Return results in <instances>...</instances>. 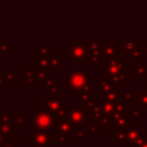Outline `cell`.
<instances>
[{
  "label": "cell",
  "mask_w": 147,
  "mask_h": 147,
  "mask_svg": "<svg viewBox=\"0 0 147 147\" xmlns=\"http://www.w3.org/2000/svg\"><path fill=\"white\" fill-rule=\"evenodd\" d=\"M64 55H69L76 65H85L88 55L87 39H70L69 48L64 51Z\"/></svg>",
  "instance_id": "cell-1"
},
{
  "label": "cell",
  "mask_w": 147,
  "mask_h": 147,
  "mask_svg": "<svg viewBox=\"0 0 147 147\" xmlns=\"http://www.w3.org/2000/svg\"><path fill=\"white\" fill-rule=\"evenodd\" d=\"M92 77L83 70H72L65 77V85L72 91L91 90Z\"/></svg>",
  "instance_id": "cell-2"
},
{
  "label": "cell",
  "mask_w": 147,
  "mask_h": 147,
  "mask_svg": "<svg viewBox=\"0 0 147 147\" xmlns=\"http://www.w3.org/2000/svg\"><path fill=\"white\" fill-rule=\"evenodd\" d=\"M54 127V119L49 113H47L44 108L38 109L33 114V130L47 131Z\"/></svg>",
  "instance_id": "cell-3"
},
{
  "label": "cell",
  "mask_w": 147,
  "mask_h": 147,
  "mask_svg": "<svg viewBox=\"0 0 147 147\" xmlns=\"http://www.w3.org/2000/svg\"><path fill=\"white\" fill-rule=\"evenodd\" d=\"M127 68H129L127 61L122 59V57L107 61L106 64L101 65V77L115 75V74L121 72V71H127Z\"/></svg>",
  "instance_id": "cell-4"
},
{
  "label": "cell",
  "mask_w": 147,
  "mask_h": 147,
  "mask_svg": "<svg viewBox=\"0 0 147 147\" xmlns=\"http://www.w3.org/2000/svg\"><path fill=\"white\" fill-rule=\"evenodd\" d=\"M67 121L69 123H71L74 126H78V125H82L87 122V114L80 106L68 107Z\"/></svg>",
  "instance_id": "cell-5"
},
{
  "label": "cell",
  "mask_w": 147,
  "mask_h": 147,
  "mask_svg": "<svg viewBox=\"0 0 147 147\" xmlns=\"http://www.w3.org/2000/svg\"><path fill=\"white\" fill-rule=\"evenodd\" d=\"M28 141L33 147H48L51 145L49 132L32 130V132L28 134Z\"/></svg>",
  "instance_id": "cell-6"
},
{
  "label": "cell",
  "mask_w": 147,
  "mask_h": 147,
  "mask_svg": "<svg viewBox=\"0 0 147 147\" xmlns=\"http://www.w3.org/2000/svg\"><path fill=\"white\" fill-rule=\"evenodd\" d=\"M65 98L60 95H48L44 98V109L51 115L60 110L64 105Z\"/></svg>",
  "instance_id": "cell-7"
},
{
  "label": "cell",
  "mask_w": 147,
  "mask_h": 147,
  "mask_svg": "<svg viewBox=\"0 0 147 147\" xmlns=\"http://www.w3.org/2000/svg\"><path fill=\"white\" fill-rule=\"evenodd\" d=\"M101 53H102V59L106 62L107 61H110V60H115V59H121L119 47H118V45L115 46L113 44V40L111 39H107L106 40V44H102Z\"/></svg>",
  "instance_id": "cell-8"
},
{
  "label": "cell",
  "mask_w": 147,
  "mask_h": 147,
  "mask_svg": "<svg viewBox=\"0 0 147 147\" xmlns=\"http://www.w3.org/2000/svg\"><path fill=\"white\" fill-rule=\"evenodd\" d=\"M23 78H22V85L24 87L26 86H39V80L36 75V67L33 64L30 65H23Z\"/></svg>",
  "instance_id": "cell-9"
},
{
  "label": "cell",
  "mask_w": 147,
  "mask_h": 147,
  "mask_svg": "<svg viewBox=\"0 0 147 147\" xmlns=\"http://www.w3.org/2000/svg\"><path fill=\"white\" fill-rule=\"evenodd\" d=\"M101 80L108 82V83L115 85L116 87H125V86H127V72L121 71L115 75L105 76V77H101Z\"/></svg>",
  "instance_id": "cell-10"
},
{
  "label": "cell",
  "mask_w": 147,
  "mask_h": 147,
  "mask_svg": "<svg viewBox=\"0 0 147 147\" xmlns=\"http://www.w3.org/2000/svg\"><path fill=\"white\" fill-rule=\"evenodd\" d=\"M126 131V138H127V144L126 145H131L133 144L142 133L144 130L141 127L138 126V123L136 122H131L126 127H124Z\"/></svg>",
  "instance_id": "cell-11"
},
{
  "label": "cell",
  "mask_w": 147,
  "mask_h": 147,
  "mask_svg": "<svg viewBox=\"0 0 147 147\" xmlns=\"http://www.w3.org/2000/svg\"><path fill=\"white\" fill-rule=\"evenodd\" d=\"M138 45H139V42H138L137 39H133V38H126V39H123L122 42L118 45L121 57L124 59V55H126L129 52H131V51H132L133 48H136Z\"/></svg>",
  "instance_id": "cell-12"
},
{
  "label": "cell",
  "mask_w": 147,
  "mask_h": 147,
  "mask_svg": "<svg viewBox=\"0 0 147 147\" xmlns=\"http://www.w3.org/2000/svg\"><path fill=\"white\" fill-rule=\"evenodd\" d=\"M13 123L17 127L28 129V126H29V114L26 111H16V113H13Z\"/></svg>",
  "instance_id": "cell-13"
},
{
  "label": "cell",
  "mask_w": 147,
  "mask_h": 147,
  "mask_svg": "<svg viewBox=\"0 0 147 147\" xmlns=\"http://www.w3.org/2000/svg\"><path fill=\"white\" fill-rule=\"evenodd\" d=\"M54 131L56 132H62V133H68V134H71L75 132V126L69 123L67 119H62V121H57V122H54V127H53Z\"/></svg>",
  "instance_id": "cell-14"
},
{
  "label": "cell",
  "mask_w": 147,
  "mask_h": 147,
  "mask_svg": "<svg viewBox=\"0 0 147 147\" xmlns=\"http://www.w3.org/2000/svg\"><path fill=\"white\" fill-rule=\"evenodd\" d=\"M137 107L142 111L147 113V86H144L141 91L137 92Z\"/></svg>",
  "instance_id": "cell-15"
},
{
  "label": "cell",
  "mask_w": 147,
  "mask_h": 147,
  "mask_svg": "<svg viewBox=\"0 0 147 147\" xmlns=\"http://www.w3.org/2000/svg\"><path fill=\"white\" fill-rule=\"evenodd\" d=\"M65 63V55H53L49 57V71H59Z\"/></svg>",
  "instance_id": "cell-16"
},
{
  "label": "cell",
  "mask_w": 147,
  "mask_h": 147,
  "mask_svg": "<svg viewBox=\"0 0 147 147\" xmlns=\"http://www.w3.org/2000/svg\"><path fill=\"white\" fill-rule=\"evenodd\" d=\"M103 115H105V114H103V110H102L101 102H96V103L94 105V107H93V108L91 109V111H90V121L100 124V122H101Z\"/></svg>",
  "instance_id": "cell-17"
},
{
  "label": "cell",
  "mask_w": 147,
  "mask_h": 147,
  "mask_svg": "<svg viewBox=\"0 0 147 147\" xmlns=\"http://www.w3.org/2000/svg\"><path fill=\"white\" fill-rule=\"evenodd\" d=\"M91 91H98V92H116L117 91V87L108 82H105V80H98L95 86L91 87Z\"/></svg>",
  "instance_id": "cell-18"
},
{
  "label": "cell",
  "mask_w": 147,
  "mask_h": 147,
  "mask_svg": "<svg viewBox=\"0 0 147 147\" xmlns=\"http://www.w3.org/2000/svg\"><path fill=\"white\" fill-rule=\"evenodd\" d=\"M49 140H51V144H69L70 134L54 131L53 133H49Z\"/></svg>",
  "instance_id": "cell-19"
},
{
  "label": "cell",
  "mask_w": 147,
  "mask_h": 147,
  "mask_svg": "<svg viewBox=\"0 0 147 147\" xmlns=\"http://www.w3.org/2000/svg\"><path fill=\"white\" fill-rule=\"evenodd\" d=\"M87 61L90 62L91 65H100L103 61L101 49H88Z\"/></svg>",
  "instance_id": "cell-20"
},
{
  "label": "cell",
  "mask_w": 147,
  "mask_h": 147,
  "mask_svg": "<svg viewBox=\"0 0 147 147\" xmlns=\"http://www.w3.org/2000/svg\"><path fill=\"white\" fill-rule=\"evenodd\" d=\"M33 65L45 71H49V57L36 54L33 55Z\"/></svg>",
  "instance_id": "cell-21"
},
{
  "label": "cell",
  "mask_w": 147,
  "mask_h": 147,
  "mask_svg": "<svg viewBox=\"0 0 147 147\" xmlns=\"http://www.w3.org/2000/svg\"><path fill=\"white\" fill-rule=\"evenodd\" d=\"M131 71H132V76H134L138 82H142L147 75V64H144V65L134 64L132 65Z\"/></svg>",
  "instance_id": "cell-22"
},
{
  "label": "cell",
  "mask_w": 147,
  "mask_h": 147,
  "mask_svg": "<svg viewBox=\"0 0 147 147\" xmlns=\"http://www.w3.org/2000/svg\"><path fill=\"white\" fill-rule=\"evenodd\" d=\"M126 61H141L144 59V52H142V45H138L136 48H133L131 52H129L126 55Z\"/></svg>",
  "instance_id": "cell-23"
},
{
  "label": "cell",
  "mask_w": 147,
  "mask_h": 147,
  "mask_svg": "<svg viewBox=\"0 0 147 147\" xmlns=\"http://www.w3.org/2000/svg\"><path fill=\"white\" fill-rule=\"evenodd\" d=\"M18 127L14 123H7V124H0V131L5 134L6 138L14 137V134L17 133Z\"/></svg>",
  "instance_id": "cell-24"
},
{
  "label": "cell",
  "mask_w": 147,
  "mask_h": 147,
  "mask_svg": "<svg viewBox=\"0 0 147 147\" xmlns=\"http://www.w3.org/2000/svg\"><path fill=\"white\" fill-rule=\"evenodd\" d=\"M117 93H118V99L122 100V101H125L126 103L136 102V100H137V92L122 91V92H117Z\"/></svg>",
  "instance_id": "cell-25"
},
{
  "label": "cell",
  "mask_w": 147,
  "mask_h": 147,
  "mask_svg": "<svg viewBox=\"0 0 147 147\" xmlns=\"http://www.w3.org/2000/svg\"><path fill=\"white\" fill-rule=\"evenodd\" d=\"M44 91L47 92L49 95H59L60 92V82L59 80H54L53 83L48 84V85H44Z\"/></svg>",
  "instance_id": "cell-26"
},
{
  "label": "cell",
  "mask_w": 147,
  "mask_h": 147,
  "mask_svg": "<svg viewBox=\"0 0 147 147\" xmlns=\"http://www.w3.org/2000/svg\"><path fill=\"white\" fill-rule=\"evenodd\" d=\"M118 91L116 92H102L101 93V101L102 102H110V103H115L116 101H118Z\"/></svg>",
  "instance_id": "cell-27"
},
{
  "label": "cell",
  "mask_w": 147,
  "mask_h": 147,
  "mask_svg": "<svg viewBox=\"0 0 147 147\" xmlns=\"http://www.w3.org/2000/svg\"><path fill=\"white\" fill-rule=\"evenodd\" d=\"M91 90H82V91H76L75 92V101L78 103L85 102L90 96H91Z\"/></svg>",
  "instance_id": "cell-28"
},
{
  "label": "cell",
  "mask_w": 147,
  "mask_h": 147,
  "mask_svg": "<svg viewBox=\"0 0 147 147\" xmlns=\"http://www.w3.org/2000/svg\"><path fill=\"white\" fill-rule=\"evenodd\" d=\"M98 101H96V98H94V96H90L85 102H83V103H79V106L86 111V114H87V118H90V111H91V109L94 107V105Z\"/></svg>",
  "instance_id": "cell-29"
},
{
  "label": "cell",
  "mask_w": 147,
  "mask_h": 147,
  "mask_svg": "<svg viewBox=\"0 0 147 147\" xmlns=\"http://www.w3.org/2000/svg\"><path fill=\"white\" fill-rule=\"evenodd\" d=\"M0 75H2L10 83H15L18 80V71L17 70H0Z\"/></svg>",
  "instance_id": "cell-30"
},
{
  "label": "cell",
  "mask_w": 147,
  "mask_h": 147,
  "mask_svg": "<svg viewBox=\"0 0 147 147\" xmlns=\"http://www.w3.org/2000/svg\"><path fill=\"white\" fill-rule=\"evenodd\" d=\"M11 53H13V45H10L7 39H0V55L2 54L11 55Z\"/></svg>",
  "instance_id": "cell-31"
},
{
  "label": "cell",
  "mask_w": 147,
  "mask_h": 147,
  "mask_svg": "<svg viewBox=\"0 0 147 147\" xmlns=\"http://www.w3.org/2000/svg\"><path fill=\"white\" fill-rule=\"evenodd\" d=\"M86 123H87V122H86ZM86 123H84V124H82V125H78V126H75V132H74V133H75V136H76L77 139H84V138L86 137V134L88 133Z\"/></svg>",
  "instance_id": "cell-32"
},
{
  "label": "cell",
  "mask_w": 147,
  "mask_h": 147,
  "mask_svg": "<svg viewBox=\"0 0 147 147\" xmlns=\"http://www.w3.org/2000/svg\"><path fill=\"white\" fill-rule=\"evenodd\" d=\"M114 139H116L117 141L122 142V144H127V138H126V131L125 129H116V132L113 133L111 136Z\"/></svg>",
  "instance_id": "cell-33"
},
{
  "label": "cell",
  "mask_w": 147,
  "mask_h": 147,
  "mask_svg": "<svg viewBox=\"0 0 147 147\" xmlns=\"http://www.w3.org/2000/svg\"><path fill=\"white\" fill-rule=\"evenodd\" d=\"M38 55L51 57V56L55 55V51L53 48L48 47V46H39L38 47Z\"/></svg>",
  "instance_id": "cell-34"
},
{
  "label": "cell",
  "mask_w": 147,
  "mask_h": 147,
  "mask_svg": "<svg viewBox=\"0 0 147 147\" xmlns=\"http://www.w3.org/2000/svg\"><path fill=\"white\" fill-rule=\"evenodd\" d=\"M87 125V131L88 133H101V129H102V125L99 124V123H94V122H88L86 123Z\"/></svg>",
  "instance_id": "cell-35"
},
{
  "label": "cell",
  "mask_w": 147,
  "mask_h": 147,
  "mask_svg": "<svg viewBox=\"0 0 147 147\" xmlns=\"http://www.w3.org/2000/svg\"><path fill=\"white\" fill-rule=\"evenodd\" d=\"M127 103L125 101L118 100L114 103V113H125L127 109Z\"/></svg>",
  "instance_id": "cell-36"
},
{
  "label": "cell",
  "mask_w": 147,
  "mask_h": 147,
  "mask_svg": "<svg viewBox=\"0 0 147 147\" xmlns=\"http://www.w3.org/2000/svg\"><path fill=\"white\" fill-rule=\"evenodd\" d=\"M126 113L131 118H140L142 116V111L136 106V107H127Z\"/></svg>",
  "instance_id": "cell-37"
},
{
  "label": "cell",
  "mask_w": 147,
  "mask_h": 147,
  "mask_svg": "<svg viewBox=\"0 0 147 147\" xmlns=\"http://www.w3.org/2000/svg\"><path fill=\"white\" fill-rule=\"evenodd\" d=\"M13 123V113H0V124Z\"/></svg>",
  "instance_id": "cell-38"
},
{
  "label": "cell",
  "mask_w": 147,
  "mask_h": 147,
  "mask_svg": "<svg viewBox=\"0 0 147 147\" xmlns=\"http://www.w3.org/2000/svg\"><path fill=\"white\" fill-rule=\"evenodd\" d=\"M101 106H102V110L105 115H110L114 111V103L110 102H102L101 101Z\"/></svg>",
  "instance_id": "cell-39"
},
{
  "label": "cell",
  "mask_w": 147,
  "mask_h": 147,
  "mask_svg": "<svg viewBox=\"0 0 147 147\" xmlns=\"http://www.w3.org/2000/svg\"><path fill=\"white\" fill-rule=\"evenodd\" d=\"M36 67V65H34ZM48 71H45V70H42V69H39V68H37L36 67V75H37V78H38V80H39V83H42L45 79H46V77L48 76V74H47Z\"/></svg>",
  "instance_id": "cell-40"
},
{
  "label": "cell",
  "mask_w": 147,
  "mask_h": 147,
  "mask_svg": "<svg viewBox=\"0 0 147 147\" xmlns=\"http://www.w3.org/2000/svg\"><path fill=\"white\" fill-rule=\"evenodd\" d=\"M17 139L14 138V137H10V138H6V141L3 142L2 147H17Z\"/></svg>",
  "instance_id": "cell-41"
},
{
  "label": "cell",
  "mask_w": 147,
  "mask_h": 147,
  "mask_svg": "<svg viewBox=\"0 0 147 147\" xmlns=\"http://www.w3.org/2000/svg\"><path fill=\"white\" fill-rule=\"evenodd\" d=\"M11 85H13V83H10L2 75H0V87H10Z\"/></svg>",
  "instance_id": "cell-42"
},
{
  "label": "cell",
  "mask_w": 147,
  "mask_h": 147,
  "mask_svg": "<svg viewBox=\"0 0 147 147\" xmlns=\"http://www.w3.org/2000/svg\"><path fill=\"white\" fill-rule=\"evenodd\" d=\"M54 80H55V77H53V76H49V75H48V76L46 77V79H45L42 83H44V85H48V84L53 83Z\"/></svg>",
  "instance_id": "cell-43"
},
{
  "label": "cell",
  "mask_w": 147,
  "mask_h": 147,
  "mask_svg": "<svg viewBox=\"0 0 147 147\" xmlns=\"http://www.w3.org/2000/svg\"><path fill=\"white\" fill-rule=\"evenodd\" d=\"M5 141H6V137H5V134H3V133L0 131V145L2 146Z\"/></svg>",
  "instance_id": "cell-44"
},
{
  "label": "cell",
  "mask_w": 147,
  "mask_h": 147,
  "mask_svg": "<svg viewBox=\"0 0 147 147\" xmlns=\"http://www.w3.org/2000/svg\"><path fill=\"white\" fill-rule=\"evenodd\" d=\"M142 52H144V55H147V44L142 45Z\"/></svg>",
  "instance_id": "cell-45"
},
{
  "label": "cell",
  "mask_w": 147,
  "mask_h": 147,
  "mask_svg": "<svg viewBox=\"0 0 147 147\" xmlns=\"http://www.w3.org/2000/svg\"><path fill=\"white\" fill-rule=\"evenodd\" d=\"M0 147H2V146H1V145H0Z\"/></svg>",
  "instance_id": "cell-46"
}]
</instances>
